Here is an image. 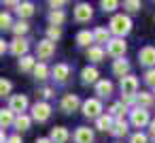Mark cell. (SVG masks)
Wrapping results in <instances>:
<instances>
[{
	"instance_id": "6da1fadb",
	"label": "cell",
	"mask_w": 155,
	"mask_h": 143,
	"mask_svg": "<svg viewBox=\"0 0 155 143\" xmlns=\"http://www.w3.org/2000/svg\"><path fill=\"white\" fill-rule=\"evenodd\" d=\"M108 30L115 34V39H123L132 30V19L127 15H113V19L108 24Z\"/></svg>"
},
{
	"instance_id": "7a4b0ae2",
	"label": "cell",
	"mask_w": 155,
	"mask_h": 143,
	"mask_svg": "<svg viewBox=\"0 0 155 143\" xmlns=\"http://www.w3.org/2000/svg\"><path fill=\"white\" fill-rule=\"evenodd\" d=\"M130 122L132 126L136 128H144V126H151V115H149V109H142V107H134L130 109Z\"/></svg>"
},
{
	"instance_id": "3957f363",
	"label": "cell",
	"mask_w": 155,
	"mask_h": 143,
	"mask_svg": "<svg viewBox=\"0 0 155 143\" xmlns=\"http://www.w3.org/2000/svg\"><path fill=\"white\" fill-rule=\"evenodd\" d=\"M81 109H83V115L91 117V120H98L102 115V103H100V98H87Z\"/></svg>"
},
{
	"instance_id": "277c9868",
	"label": "cell",
	"mask_w": 155,
	"mask_h": 143,
	"mask_svg": "<svg viewBox=\"0 0 155 143\" xmlns=\"http://www.w3.org/2000/svg\"><path fill=\"white\" fill-rule=\"evenodd\" d=\"M51 105L47 103V100H41V103H34L32 105V120H36V122H47L49 117H51Z\"/></svg>"
},
{
	"instance_id": "5b68a950",
	"label": "cell",
	"mask_w": 155,
	"mask_h": 143,
	"mask_svg": "<svg viewBox=\"0 0 155 143\" xmlns=\"http://www.w3.org/2000/svg\"><path fill=\"white\" fill-rule=\"evenodd\" d=\"M125 49H127V43H125L123 39H113V41L106 45V54L113 56V58H117V60H121V58L125 56Z\"/></svg>"
},
{
	"instance_id": "8992f818",
	"label": "cell",
	"mask_w": 155,
	"mask_h": 143,
	"mask_svg": "<svg viewBox=\"0 0 155 143\" xmlns=\"http://www.w3.org/2000/svg\"><path fill=\"white\" fill-rule=\"evenodd\" d=\"M53 54H55V43L53 41L43 39V41L36 43V56H38V60H49Z\"/></svg>"
},
{
	"instance_id": "52a82bcc",
	"label": "cell",
	"mask_w": 155,
	"mask_h": 143,
	"mask_svg": "<svg viewBox=\"0 0 155 143\" xmlns=\"http://www.w3.org/2000/svg\"><path fill=\"white\" fill-rule=\"evenodd\" d=\"M9 109L15 115H24V111L28 109V96L26 94H13L9 100Z\"/></svg>"
},
{
	"instance_id": "ba28073f",
	"label": "cell",
	"mask_w": 155,
	"mask_h": 143,
	"mask_svg": "<svg viewBox=\"0 0 155 143\" xmlns=\"http://www.w3.org/2000/svg\"><path fill=\"white\" fill-rule=\"evenodd\" d=\"M94 17V9H91V5H87V2H79L77 7H74V19L79 22V24H85V22H89Z\"/></svg>"
},
{
	"instance_id": "9c48e42d",
	"label": "cell",
	"mask_w": 155,
	"mask_h": 143,
	"mask_svg": "<svg viewBox=\"0 0 155 143\" xmlns=\"http://www.w3.org/2000/svg\"><path fill=\"white\" fill-rule=\"evenodd\" d=\"M60 107H62L64 113H72V111H77L79 107H83V103H81V98H79L77 94H64Z\"/></svg>"
},
{
	"instance_id": "30bf717a",
	"label": "cell",
	"mask_w": 155,
	"mask_h": 143,
	"mask_svg": "<svg viewBox=\"0 0 155 143\" xmlns=\"http://www.w3.org/2000/svg\"><path fill=\"white\" fill-rule=\"evenodd\" d=\"M121 94L123 96H136L138 94V79L134 75H127L121 79Z\"/></svg>"
},
{
	"instance_id": "8fae6325",
	"label": "cell",
	"mask_w": 155,
	"mask_h": 143,
	"mask_svg": "<svg viewBox=\"0 0 155 143\" xmlns=\"http://www.w3.org/2000/svg\"><path fill=\"white\" fill-rule=\"evenodd\" d=\"M138 60H140L142 66H147V68H155V47H151V45L142 47V49L138 51Z\"/></svg>"
},
{
	"instance_id": "7c38bea8",
	"label": "cell",
	"mask_w": 155,
	"mask_h": 143,
	"mask_svg": "<svg viewBox=\"0 0 155 143\" xmlns=\"http://www.w3.org/2000/svg\"><path fill=\"white\" fill-rule=\"evenodd\" d=\"M74 143H94V130L87 126H79L74 130Z\"/></svg>"
},
{
	"instance_id": "4fadbf2b",
	"label": "cell",
	"mask_w": 155,
	"mask_h": 143,
	"mask_svg": "<svg viewBox=\"0 0 155 143\" xmlns=\"http://www.w3.org/2000/svg\"><path fill=\"white\" fill-rule=\"evenodd\" d=\"M28 49H30V45H28V41L26 39H15V41H11V54L13 56H28Z\"/></svg>"
},
{
	"instance_id": "5bb4252c",
	"label": "cell",
	"mask_w": 155,
	"mask_h": 143,
	"mask_svg": "<svg viewBox=\"0 0 155 143\" xmlns=\"http://www.w3.org/2000/svg\"><path fill=\"white\" fill-rule=\"evenodd\" d=\"M113 126H115V117H113L110 113H102V115L96 120V128L102 130V132H110Z\"/></svg>"
},
{
	"instance_id": "9a60e30c",
	"label": "cell",
	"mask_w": 155,
	"mask_h": 143,
	"mask_svg": "<svg viewBox=\"0 0 155 143\" xmlns=\"http://www.w3.org/2000/svg\"><path fill=\"white\" fill-rule=\"evenodd\" d=\"M110 34H113V32H110L108 28H104V26H98V28L94 30V39H96V45H100V47H102L104 43L108 45V43L113 41V39H110Z\"/></svg>"
},
{
	"instance_id": "2e32d148",
	"label": "cell",
	"mask_w": 155,
	"mask_h": 143,
	"mask_svg": "<svg viewBox=\"0 0 155 143\" xmlns=\"http://www.w3.org/2000/svg\"><path fill=\"white\" fill-rule=\"evenodd\" d=\"M53 143H66L68 139H70V132H68V128H64V126H55V128H51V137H49Z\"/></svg>"
},
{
	"instance_id": "e0dca14e",
	"label": "cell",
	"mask_w": 155,
	"mask_h": 143,
	"mask_svg": "<svg viewBox=\"0 0 155 143\" xmlns=\"http://www.w3.org/2000/svg\"><path fill=\"white\" fill-rule=\"evenodd\" d=\"M100 73H98V68L96 66H85L83 71H81V79H83V83H98L100 79Z\"/></svg>"
},
{
	"instance_id": "ac0fdd59",
	"label": "cell",
	"mask_w": 155,
	"mask_h": 143,
	"mask_svg": "<svg viewBox=\"0 0 155 143\" xmlns=\"http://www.w3.org/2000/svg\"><path fill=\"white\" fill-rule=\"evenodd\" d=\"M34 11H36V9H34V5H32V2H19V5H17V9H15V13H17V15H19V19H24V22H26L28 17H32V15H34Z\"/></svg>"
},
{
	"instance_id": "d6986e66",
	"label": "cell",
	"mask_w": 155,
	"mask_h": 143,
	"mask_svg": "<svg viewBox=\"0 0 155 143\" xmlns=\"http://www.w3.org/2000/svg\"><path fill=\"white\" fill-rule=\"evenodd\" d=\"M113 73H115L117 77H121V79L127 77V75H130V62L123 60V58H121V60H115V62H113Z\"/></svg>"
},
{
	"instance_id": "ffe728a7",
	"label": "cell",
	"mask_w": 155,
	"mask_h": 143,
	"mask_svg": "<svg viewBox=\"0 0 155 143\" xmlns=\"http://www.w3.org/2000/svg\"><path fill=\"white\" fill-rule=\"evenodd\" d=\"M96 94H98L100 98L110 96V94H113V81H108V79H100V81L96 83Z\"/></svg>"
},
{
	"instance_id": "44dd1931",
	"label": "cell",
	"mask_w": 155,
	"mask_h": 143,
	"mask_svg": "<svg viewBox=\"0 0 155 143\" xmlns=\"http://www.w3.org/2000/svg\"><path fill=\"white\" fill-rule=\"evenodd\" d=\"M51 75L55 77V81H66L68 75H70V66L68 64H55L51 68Z\"/></svg>"
},
{
	"instance_id": "7402d4cb",
	"label": "cell",
	"mask_w": 155,
	"mask_h": 143,
	"mask_svg": "<svg viewBox=\"0 0 155 143\" xmlns=\"http://www.w3.org/2000/svg\"><path fill=\"white\" fill-rule=\"evenodd\" d=\"M153 100H155V94H151V92H140V94H136V107L149 109V107L153 105Z\"/></svg>"
},
{
	"instance_id": "603a6c76",
	"label": "cell",
	"mask_w": 155,
	"mask_h": 143,
	"mask_svg": "<svg viewBox=\"0 0 155 143\" xmlns=\"http://www.w3.org/2000/svg\"><path fill=\"white\" fill-rule=\"evenodd\" d=\"M15 120H17V115L7 107V109H2L0 111V126H2V130L7 128V126H11V124H15Z\"/></svg>"
},
{
	"instance_id": "cb8c5ba5",
	"label": "cell",
	"mask_w": 155,
	"mask_h": 143,
	"mask_svg": "<svg viewBox=\"0 0 155 143\" xmlns=\"http://www.w3.org/2000/svg\"><path fill=\"white\" fill-rule=\"evenodd\" d=\"M89 43H96V39H94V32H89V30H81L79 34H77V45H81V47H91Z\"/></svg>"
},
{
	"instance_id": "d4e9b609",
	"label": "cell",
	"mask_w": 155,
	"mask_h": 143,
	"mask_svg": "<svg viewBox=\"0 0 155 143\" xmlns=\"http://www.w3.org/2000/svg\"><path fill=\"white\" fill-rule=\"evenodd\" d=\"M87 60H91V62H102V60H104V49H102L100 45H91V47L87 49Z\"/></svg>"
},
{
	"instance_id": "484cf974",
	"label": "cell",
	"mask_w": 155,
	"mask_h": 143,
	"mask_svg": "<svg viewBox=\"0 0 155 143\" xmlns=\"http://www.w3.org/2000/svg\"><path fill=\"white\" fill-rule=\"evenodd\" d=\"M110 134H113V137H123V134H127V122H125V117L115 120V126H113Z\"/></svg>"
},
{
	"instance_id": "4316f807",
	"label": "cell",
	"mask_w": 155,
	"mask_h": 143,
	"mask_svg": "<svg viewBox=\"0 0 155 143\" xmlns=\"http://www.w3.org/2000/svg\"><path fill=\"white\" fill-rule=\"evenodd\" d=\"M125 111H127V107H125L123 103H113V105L108 107V113H110L115 120H121V117L125 115Z\"/></svg>"
},
{
	"instance_id": "83f0119b",
	"label": "cell",
	"mask_w": 155,
	"mask_h": 143,
	"mask_svg": "<svg viewBox=\"0 0 155 143\" xmlns=\"http://www.w3.org/2000/svg\"><path fill=\"white\" fill-rule=\"evenodd\" d=\"M30 124H32V117L24 113V115H17V120H15V124H13V126L17 128V132H24V130H28V128H30Z\"/></svg>"
},
{
	"instance_id": "f1b7e54d",
	"label": "cell",
	"mask_w": 155,
	"mask_h": 143,
	"mask_svg": "<svg viewBox=\"0 0 155 143\" xmlns=\"http://www.w3.org/2000/svg\"><path fill=\"white\" fill-rule=\"evenodd\" d=\"M28 30H30V24L28 22H24V19H19L15 26H13V32H15V39H24L26 34H28Z\"/></svg>"
},
{
	"instance_id": "f546056e",
	"label": "cell",
	"mask_w": 155,
	"mask_h": 143,
	"mask_svg": "<svg viewBox=\"0 0 155 143\" xmlns=\"http://www.w3.org/2000/svg\"><path fill=\"white\" fill-rule=\"evenodd\" d=\"M19 68L24 71V73H34V68H36V60L32 58V56H24L21 60H19Z\"/></svg>"
},
{
	"instance_id": "4dcf8cb0",
	"label": "cell",
	"mask_w": 155,
	"mask_h": 143,
	"mask_svg": "<svg viewBox=\"0 0 155 143\" xmlns=\"http://www.w3.org/2000/svg\"><path fill=\"white\" fill-rule=\"evenodd\" d=\"M49 22H51V26H62L64 22H66V13L60 9V11H51L49 13Z\"/></svg>"
},
{
	"instance_id": "1f68e13d",
	"label": "cell",
	"mask_w": 155,
	"mask_h": 143,
	"mask_svg": "<svg viewBox=\"0 0 155 143\" xmlns=\"http://www.w3.org/2000/svg\"><path fill=\"white\" fill-rule=\"evenodd\" d=\"M34 77H36L38 81H43V79H47V77H49V66H47L45 62H41V64H36V68H34Z\"/></svg>"
},
{
	"instance_id": "d6a6232c",
	"label": "cell",
	"mask_w": 155,
	"mask_h": 143,
	"mask_svg": "<svg viewBox=\"0 0 155 143\" xmlns=\"http://www.w3.org/2000/svg\"><path fill=\"white\" fill-rule=\"evenodd\" d=\"M60 37H62V28H60V26H49V28H47V39H49V41L55 43Z\"/></svg>"
},
{
	"instance_id": "836d02e7",
	"label": "cell",
	"mask_w": 155,
	"mask_h": 143,
	"mask_svg": "<svg viewBox=\"0 0 155 143\" xmlns=\"http://www.w3.org/2000/svg\"><path fill=\"white\" fill-rule=\"evenodd\" d=\"M13 19H11V15L9 13H2V15H0V28H2V30H13Z\"/></svg>"
},
{
	"instance_id": "e575fe53",
	"label": "cell",
	"mask_w": 155,
	"mask_h": 143,
	"mask_svg": "<svg viewBox=\"0 0 155 143\" xmlns=\"http://www.w3.org/2000/svg\"><path fill=\"white\" fill-rule=\"evenodd\" d=\"M100 7H102V11H104V13H113V11L119 7V2H115V0H102Z\"/></svg>"
},
{
	"instance_id": "d590c367",
	"label": "cell",
	"mask_w": 155,
	"mask_h": 143,
	"mask_svg": "<svg viewBox=\"0 0 155 143\" xmlns=\"http://www.w3.org/2000/svg\"><path fill=\"white\" fill-rule=\"evenodd\" d=\"M123 9H125V11H130V13H136V11H140V9H142V5L138 2V0H127V2H123Z\"/></svg>"
},
{
	"instance_id": "8d00e7d4",
	"label": "cell",
	"mask_w": 155,
	"mask_h": 143,
	"mask_svg": "<svg viewBox=\"0 0 155 143\" xmlns=\"http://www.w3.org/2000/svg\"><path fill=\"white\" fill-rule=\"evenodd\" d=\"M130 143H149V137H147L144 132H140V130H138V132H134V134H132Z\"/></svg>"
},
{
	"instance_id": "74e56055",
	"label": "cell",
	"mask_w": 155,
	"mask_h": 143,
	"mask_svg": "<svg viewBox=\"0 0 155 143\" xmlns=\"http://www.w3.org/2000/svg\"><path fill=\"white\" fill-rule=\"evenodd\" d=\"M144 81H147V85H153V88H155V68H147Z\"/></svg>"
},
{
	"instance_id": "f35d334b",
	"label": "cell",
	"mask_w": 155,
	"mask_h": 143,
	"mask_svg": "<svg viewBox=\"0 0 155 143\" xmlns=\"http://www.w3.org/2000/svg\"><path fill=\"white\" fill-rule=\"evenodd\" d=\"M9 92H11V81L9 79H2V81H0V94L7 96Z\"/></svg>"
},
{
	"instance_id": "ab89813d",
	"label": "cell",
	"mask_w": 155,
	"mask_h": 143,
	"mask_svg": "<svg viewBox=\"0 0 155 143\" xmlns=\"http://www.w3.org/2000/svg\"><path fill=\"white\" fill-rule=\"evenodd\" d=\"M134 100H136V96H121V103H123L125 107H132ZM132 109H134V107H132Z\"/></svg>"
},
{
	"instance_id": "60d3db41",
	"label": "cell",
	"mask_w": 155,
	"mask_h": 143,
	"mask_svg": "<svg viewBox=\"0 0 155 143\" xmlns=\"http://www.w3.org/2000/svg\"><path fill=\"white\" fill-rule=\"evenodd\" d=\"M41 94H43L45 98H51V96H53V90H51V88H43V92H41Z\"/></svg>"
},
{
	"instance_id": "b9f144b4",
	"label": "cell",
	"mask_w": 155,
	"mask_h": 143,
	"mask_svg": "<svg viewBox=\"0 0 155 143\" xmlns=\"http://www.w3.org/2000/svg\"><path fill=\"white\" fill-rule=\"evenodd\" d=\"M7 49H11V45H7V41H0V54H5Z\"/></svg>"
},
{
	"instance_id": "7bdbcfd3",
	"label": "cell",
	"mask_w": 155,
	"mask_h": 143,
	"mask_svg": "<svg viewBox=\"0 0 155 143\" xmlns=\"http://www.w3.org/2000/svg\"><path fill=\"white\" fill-rule=\"evenodd\" d=\"M9 143H21V137L19 134H13V137H9Z\"/></svg>"
},
{
	"instance_id": "ee69618b",
	"label": "cell",
	"mask_w": 155,
	"mask_h": 143,
	"mask_svg": "<svg viewBox=\"0 0 155 143\" xmlns=\"http://www.w3.org/2000/svg\"><path fill=\"white\" fill-rule=\"evenodd\" d=\"M36 143H53L49 137H41V139H36Z\"/></svg>"
},
{
	"instance_id": "f6af8a7d",
	"label": "cell",
	"mask_w": 155,
	"mask_h": 143,
	"mask_svg": "<svg viewBox=\"0 0 155 143\" xmlns=\"http://www.w3.org/2000/svg\"><path fill=\"white\" fill-rule=\"evenodd\" d=\"M149 132H151V137H155V120L151 122V126H149Z\"/></svg>"
},
{
	"instance_id": "bcb514c9",
	"label": "cell",
	"mask_w": 155,
	"mask_h": 143,
	"mask_svg": "<svg viewBox=\"0 0 155 143\" xmlns=\"http://www.w3.org/2000/svg\"><path fill=\"white\" fill-rule=\"evenodd\" d=\"M0 141H2V143H9V137L5 134V130H2V132H0Z\"/></svg>"
}]
</instances>
